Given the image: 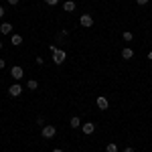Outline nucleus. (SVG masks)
Listing matches in <instances>:
<instances>
[{"label": "nucleus", "mask_w": 152, "mask_h": 152, "mask_svg": "<svg viewBox=\"0 0 152 152\" xmlns=\"http://www.w3.org/2000/svg\"><path fill=\"white\" fill-rule=\"evenodd\" d=\"M71 128H81V120H79L77 116L71 118Z\"/></svg>", "instance_id": "obj_11"}, {"label": "nucleus", "mask_w": 152, "mask_h": 152, "mask_svg": "<svg viewBox=\"0 0 152 152\" xmlns=\"http://www.w3.org/2000/svg\"><path fill=\"white\" fill-rule=\"evenodd\" d=\"M20 94H23V87H20L18 83H14V85L8 87V95H10V97H18Z\"/></svg>", "instance_id": "obj_5"}, {"label": "nucleus", "mask_w": 152, "mask_h": 152, "mask_svg": "<svg viewBox=\"0 0 152 152\" xmlns=\"http://www.w3.org/2000/svg\"><path fill=\"white\" fill-rule=\"evenodd\" d=\"M132 57H134V51H132L130 47L122 49V59H126V61H128V59H132Z\"/></svg>", "instance_id": "obj_9"}, {"label": "nucleus", "mask_w": 152, "mask_h": 152, "mask_svg": "<svg viewBox=\"0 0 152 152\" xmlns=\"http://www.w3.org/2000/svg\"><path fill=\"white\" fill-rule=\"evenodd\" d=\"M26 87H28V89H31V91H35L37 87H39V81H37V79H31V81L26 83Z\"/></svg>", "instance_id": "obj_13"}, {"label": "nucleus", "mask_w": 152, "mask_h": 152, "mask_svg": "<svg viewBox=\"0 0 152 152\" xmlns=\"http://www.w3.org/2000/svg\"><path fill=\"white\" fill-rule=\"evenodd\" d=\"M10 43H12V45H20V43H23V37H20V35H12L10 37Z\"/></svg>", "instance_id": "obj_12"}, {"label": "nucleus", "mask_w": 152, "mask_h": 152, "mask_svg": "<svg viewBox=\"0 0 152 152\" xmlns=\"http://www.w3.org/2000/svg\"><path fill=\"white\" fill-rule=\"evenodd\" d=\"M95 104H97V107H99V110H107V107H110V102H107V97H104V95H99Z\"/></svg>", "instance_id": "obj_7"}, {"label": "nucleus", "mask_w": 152, "mask_h": 152, "mask_svg": "<svg viewBox=\"0 0 152 152\" xmlns=\"http://www.w3.org/2000/svg\"><path fill=\"white\" fill-rule=\"evenodd\" d=\"M79 24H81L83 28H91V26H94V18H91V14H81Z\"/></svg>", "instance_id": "obj_3"}, {"label": "nucleus", "mask_w": 152, "mask_h": 152, "mask_svg": "<svg viewBox=\"0 0 152 152\" xmlns=\"http://www.w3.org/2000/svg\"><path fill=\"white\" fill-rule=\"evenodd\" d=\"M63 10L65 12H73L75 10V2H73V0H67V2L63 4Z\"/></svg>", "instance_id": "obj_10"}, {"label": "nucleus", "mask_w": 152, "mask_h": 152, "mask_svg": "<svg viewBox=\"0 0 152 152\" xmlns=\"http://www.w3.org/2000/svg\"><path fill=\"white\" fill-rule=\"evenodd\" d=\"M105 152H118V146L114 144V142H110V144L105 146Z\"/></svg>", "instance_id": "obj_14"}, {"label": "nucleus", "mask_w": 152, "mask_h": 152, "mask_svg": "<svg viewBox=\"0 0 152 152\" xmlns=\"http://www.w3.org/2000/svg\"><path fill=\"white\" fill-rule=\"evenodd\" d=\"M65 51H61V49H57L55 45H51V59L55 61V65H61L63 61H65Z\"/></svg>", "instance_id": "obj_1"}, {"label": "nucleus", "mask_w": 152, "mask_h": 152, "mask_svg": "<svg viewBox=\"0 0 152 152\" xmlns=\"http://www.w3.org/2000/svg\"><path fill=\"white\" fill-rule=\"evenodd\" d=\"M4 67H6V61H4V59H0V69H4Z\"/></svg>", "instance_id": "obj_18"}, {"label": "nucleus", "mask_w": 152, "mask_h": 152, "mask_svg": "<svg viewBox=\"0 0 152 152\" xmlns=\"http://www.w3.org/2000/svg\"><path fill=\"white\" fill-rule=\"evenodd\" d=\"M148 59H150V61H152V51H150V53H148Z\"/></svg>", "instance_id": "obj_23"}, {"label": "nucleus", "mask_w": 152, "mask_h": 152, "mask_svg": "<svg viewBox=\"0 0 152 152\" xmlns=\"http://www.w3.org/2000/svg\"><path fill=\"white\" fill-rule=\"evenodd\" d=\"M0 33H2V35H12V24L10 23H2L0 24Z\"/></svg>", "instance_id": "obj_8"}, {"label": "nucleus", "mask_w": 152, "mask_h": 152, "mask_svg": "<svg viewBox=\"0 0 152 152\" xmlns=\"http://www.w3.org/2000/svg\"><path fill=\"white\" fill-rule=\"evenodd\" d=\"M45 2H47V4H49V6H55V4H57V2H59V0H45Z\"/></svg>", "instance_id": "obj_16"}, {"label": "nucleus", "mask_w": 152, "mask_h": 152, "mask_svg": "<svg viewBox=\"0 0 152 152\" xmlns=\"http://www.w3.org/2000/svg\"><path fill=\"white\" fill-rule=\"evenodd\" d=\"M81 130L85 136H89V134H94L95 132V124H91V122H85V124H81Z\"/></svg>", "instance_id": "obj_6"}, {"label": "nucleus", "mask_w": 152, "mask_h": 152, "mask_svg": "<svg viewBox=\"0 0 152 152\" xmlns=\"http://www.w3.org/2000/svg\"><path fill=\"white\" fill-rule=\"evenodd\" d=\"M136 4H140V6H144V4H148V0H136Z\"/></svg>", "instance_id": "obj_17"}, {"label": "nucleus", "mask_w": 152, "mask_h": 152, "mask_svg": "<svg viewBox=\"0 0 152 152\" xmlns=\"http://www.w3.org/2000/svg\"><path fill=\"white\" fill-rule=\"evenodd\" d=\"M124 41H126V43H130V41H132V39H134V35H132V33H130V31H126V33H124Z\"/></svg>", "instance_id": "obj_15"}, {"label": "nucleus", "mask_w": 152, "mask_h": 152, "mask_svg": "<svg viewBox=\"0 0 152 152\" xmlns=\"http://www.w3.org/2000/svg\"><path fill=\"white\" fill-rule=\"evenodd\" d=\"M8 4H10V6H16V4H18V0H8Z\"/></svg>", "instance_id": "obj_19"}, {"label": "nucleus", "mask_w": 152, "mask_h": 152, "mask_svg": "<svg viewBox=\"0 0 152 152\" xmlns=\"http://www.w3.org/2000/svg\"><path fill=\"white\" fill-rule=\"evenodd\" d=\"M23 73H24V71H23V67H20V65H14V67L10 69V77L18 81V79H23Z\"/></svg>", "instance_id": "obj_4"}, {"label": "nucleus", "mask_w": 152, "mask_h": 152, "mask_svg": "<svg viewBox=\"0 0 152 152\" xmlns=\"http://www.w3.org/2000/svg\"><path fill=\"white\" fill-rule=\"evenodd\" d=\"M41 134H43V138H55V134H57V128L55 126H43V130H41Z\"/></svg>", "instance_id": "obj_2"}, {"label": "nucleus", "mask_w": 152, "mask_h": 152, "mask_svg": "<svg viewBox=\"0 0 152 152\" xmlns=\"http://www.w3.org/2000/svg\"><path fill=\"white\" fill-rule=\"evenodd\" d=\"M124 152H134V148H130V146H128V148H126Z\"/></svg>", "instance_id": "obj_21"}, {"label": "nucleus", "mask_w": 152, "mask_h": 152, "mask_svg": "<svg viewBox=\"0 0 152 152\" xmlns=\"http://www.w3.org/2000/svg\"><path fill=\"white\" fill-rule=\"evenodd\" d=\"M53 152H63V150H61V148H55V150H53Z\"/></svg>", "instance_id": "obj_22"}, {"label": "nucleus", "mask_w": 152, "mask_h": 152, "mask_svg": "<svg viewBox=\"0 0 152 152\" xmlns=\"http://www.w3.org/2000/svg\"><path fill=\"white\" fill-rule=\"evenodd\" d=\"M2 16H4V8L0 6V18H2Z\"/></svg>", "instance_id": "obj_20"}, {"label": "nucleus", "mask_w": 152, "mask_h": 152, "mask_svg": "<svg viewBox=\"0 0 152 152\" xmlns=\"http://www.w3.org/2000/svg\"><path fill=\"white\" fill-rule=\"evenodd\" d=\"M0 49H2V43H0Z\"/></svg>", "instance_id": "obj_24"}]
</instances>
